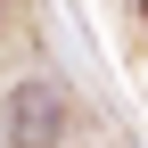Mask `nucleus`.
<instances>
[{
    "mask_svg": "<svg viewBox=\"0 0 148 148\" xmlns=\"http://www.w3.org/2000/svg\"><path fill=\"white\" fill-rule=\"evenodd\" d=\"M8 132H25V140H58V132H66V99H58V90H16Z\"/></svg>",
    "mask_w": 148,
    "mask_h": 148,
    "instance_id": "1",
    "label": "nucleus"
},
{
    "mask_svg": "<svg viewBox=\"0 0 148 148\" xmlns=\"http://www.w3.org/2000/svg\"><path fill=\"white\" fill-rule=\"evenodd\" d=\"M140 8H148V0H140Z\"/></svg>",
    "mask_w": 148,
    "mask_h": 148,
    "instance_id": "2",
    "label": "nucleus"
}]
</instances>
